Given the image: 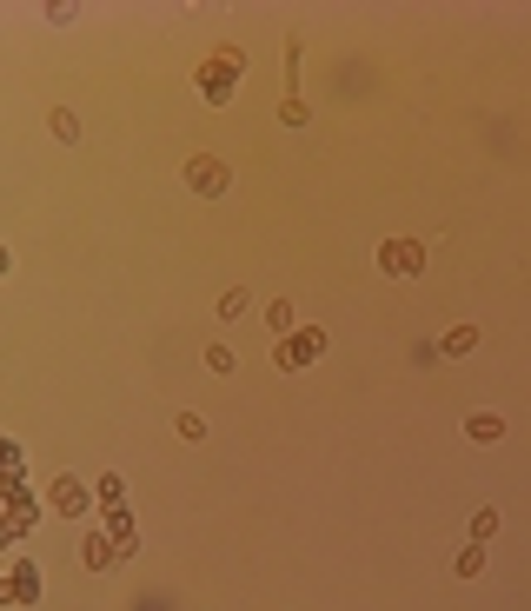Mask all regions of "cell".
Listing matches in <instances>:
<instances>
[{
  "instance_id": "1",
  "label": "cell",
  "mask_w": 531,
  "mask_h": 611,
  "mask_svg": "<svg viewBox=\"0 0 531 611\" xmlns=\"http://www.w3.org/2000/svg\"><path fill=\"white\" fill-rule=\"evenodd\" d=\"M319 352H325V332H319V326H293V332L279 339V366H286V372L319 366Z\"/></svg>"
},
{
  "instance_id": "2",
  "label": "cell",
  "mask_w": 531,
  "mask_h": 611,
  "mask_svg": "<svg viewBox=\"0 0 531 611\" xmlns=\"http://www.w3.org/2000/svg\"><path fill=\"white\" fill-rule=\"evenodd\" d=\"M379 266H385L392 279L425 273V240H385V246H379Z\"/></svg>"
},
{
  "instance_id": "3",
  "label": "cell",
  "mask_w": 531,
  "mask_h": 611,
  "mask_svg": "<svg viewBox=\"0 0 531 611\" xmlns=\"http://www.w3.org/2000/svg\"><path fill=\"white\" fill-rule=\"evenodd\" d=\"M226 160H213V153H193V160H186V186H193V193H207V199H219L226 193Z\"/></svg>"
},
{
  "instance_id": "4",
  "label": "cell",
  "mask_w": 531,
  "mask_h": 611,
  "mask_svg": "<svg viewBox=\"0 0 531 611\" xmlns=\"http://www.w3.org/2000/svg\"><path fill=\"white\" fill-rule=\"evenodd\" d=\"M233 74H239V54L207 60V66H199V93H207L213 107H226V100H233Z\"/></svg>"
},
{
  "instance_id": "5",
  "label": "cell",
  "mask_w": 531,
  "mask_h": 611,
  "mask_svg": "<svg viewBox=\"0 0 531 611\" xmlns=\"http://www.w3.org/2000/svg\"><path fill=\"white\" fill-rule=\"evenodd\" d=\"M54 512H66V518L87 512V485L80 479H54Z\"/></svg>"
},
{
  "instance_id": "6",
  "label": "cell",
  "mask_w": 531,
  "mask_h": 611,
  "mask_svg": "<svg viewBox=\"0 0 531 611\" xmlns=\"http://www.w3.org/2000/svg\"><path fill=\"white\" fill-rule=\"evenodd\" d=\"M80 565H87V571H113V565H119V545H107V538H87V545H80Z\"/></svg>"
},
{
  "instance_id": "7",
  "label": "cell",
  "mask_w": 531,
  "mask_h": 611,
  "mask_svg": "<svg viewBox=\"0 0 531 611\" xmlns=\"http://www.w3.org/2000/svg\"><path fill=\"white\" fill-rule=\"evenodd\" d=\"M472 346H478V326H452V332L438 339V352H445V359H465Z\"/></svg>"
},
{
  "instance_id": "8",
  "label": "cell",
  "mask_w": 531,
  "mask_h": 611,
  "mask_svg": "<svg viewBox=\"0 0 531 611\" xmlns=\"http://www.w3.org/2000/svg\"><path fill=\"white\" fill-rule=\"evenodd\" d=\"M465 432L478 438V446H491V438H505V419H499V412H472V419H465Z\"/></svg>"
},
{
  "instance_id": "9",
  "label": "cell",
  "mask_w": 531,
  "mask_h": 611,
  "mask_svg": "<svg viewBox=\"0 0 531 611\" xmlns=\"http://www.w3.org/2000/svg\"><path fill=\"white\" fill-rule=\"evenodd\" d=\"M452 571H458V579H478V571H485V545H465L452 558Z\"/></svg>"
},
{
  "instance_id": "10",
  "label": "cell",
  "mask_w": 531,
  "mask_h": 611,
  "mask_svg": "<svg viewBox=\"0 0 531 611\" xmlns=\"http://www.w3.org/2000/svg\"><path fill=\"white\" fill-rule=\"evenodd\" d=\"M246 313H252V293H246V286H233V293L219 299V319H246Z\"/></svg>"
},
{
  "instance_id": "11",
  "label": "cell",
  "mask_w": 531,
  "mask_h": 611,
  "mask_svg": "<svg viewBox=\"0 0 531 611\" xmlns=\"http://www.w3.org/2000/svg\"><path fill=\"white\" fill-rule=\"evenodd\" d=\"M266 326L272 332H293V299H266Z\"/></svg>"
},
{
  "instance_id": "12",
  "label": "cell",
  "mask_w": 531,
  "mask_h": 611,
  "mask_svg": "<svg viewBox=\"0 0 531 611\" xmlns=\"http://www.w3.org/2000/svg\"><path fill=\"white\" fill-rule=\"evenodd\" d=\"M491 532H499V512H491V505H478V512H472V545H485Z\"/></svg>"
},
{
  "instance_id": "13",
  "label": "cell",
  "mask_w": 531,
  "mask_h": 611,
  "mask_svg": "<svg viewBox=\"0 0 531 611\" xmlns=\"http://www.w3.org/2000/svg\"><path fill=\"white\" fill-rule=\"evenodd\" d=\"M47 127H54V140H66V146L80 140V120H74V113H66V107H54V120H47Z\"/></svg>"
},
{
  "instance_id": "14",
  "label": "cell",
  "mask_w": 531,
  "mask_h": 611,
  "mask_svg": "<svg viewBox=\"0 0 531 611\" xmlns=\"http://www.w3.org/2000/svg\"><path fill=\"white\" fill-rule=\"evenodd\" d=\"M119 491H127V485H119V472H107V479H100V485H93V499H100V505H107V512H119Z\"/></svg>"
},
{
  "instance_id": "15",
  "label": "cell",
  "mask_w": 531,
  "mask_h": 611,
  "mask_svg": "<svg viewBox=\"0 0 531 611\" xmlns=\"http://www.w3.org/2000/svg\"><path fill=\"white\" fill-rule=\"evenodd\" d=\"M173 426H180V438H207V419H199V412H180Z\"/></svg>"
},
{
  "instance_id": "16",
  "label": "cell",
  "mask_w": 531,
  "mask_h": 611,
  "mask_svg": "<svg viewBox=\"0 0 531 611\" xmlns=\"http://www.w3.org/2000/svg\"><path fill=\"white\" fill-rule=\"evenodd\" d=\"M107 525H113V538H119V552H127L133 545V518L127 512H107Z\"/></svg>"
},
{
  "instance_id": "17",
  "label": "cell",
  "mask_w": 531,
  "mask_h": 611,
  "mask_svg": "<svg viewBox=\"0 0 531 611\" xmlns=\"http://www.w3.org/2000/svg\"><path fill=\"white\" fill-rule=\"evenodd\" d=\"M0 472H13V446H7V438H0Z\"/></svg>"
},
{
  "instance_id": "18",
  "label": "cell",
  "mask_w": 531,
  "mask_h": 611,
  "mask_svg": "<svg viewBox=\"0 0 531 611\" xmlns=\"http://www.w3.org/2000/svg\"><path fill=\"white\" fill-rule=\"evenodd\" d=\"M7 266H13V260H7V246H0V273H7Z\"/></svg>"
}]
</instances>
